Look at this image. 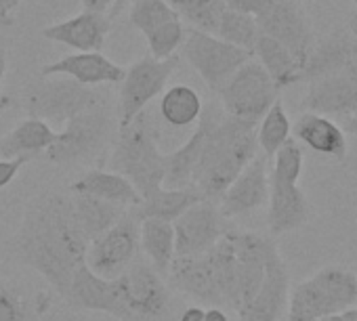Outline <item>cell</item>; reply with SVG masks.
I'll use <instances>...</instances> for the list:
<instances>
[{"mask_svg":"<svg viewBox=\"0 0 357 321\" xmlns=\"http://www.w3.org/2000/svg\"><path fill=\"white\" fill-rule=\"evenodd\" d=\"M215 36L221 38L227 45H234L238 49H244V51L252 53V49H255V45H257V40L261 36V30H259L255 17L225 9Z\"/></svg>","mask_w":357,"mask_h":321,"instance_id":"cell-36","label":"cell"},{"mask_svg":"<svg viewBox=\"0 0 357 321\" xmlns=\"http://www.w3.org/2000/svg\"><path fill=\"white\" fill-rule=\"evenodd\" d=\"M319 321H357V306L347 308V311L336 313V315H330V317H324Z\"/></svg>","mask_w":357,"mask_h":321,"instance_id":"cell-41","label":"cell"},{"mask_svg":"<svg viewBox=\"0 0 357 321\" xmlns=\"http://www.w3.org/2000/svg\"><path fill=\"white\" fill-rule=\"evenodd\" d=\"M5 74H7V53L0 51V82H3Z\"/></svg>","mask_w":357,"mask_h":321,"instance_id":"cell-45","label":"cell"},{"mask_svg":"<svg viewBox=\"0 0 357 321\" xmlns=\"http://www.w3.org/2000/svg\"><path fill=\"white\" fill-rule=\"evenodd\" d=\"M183 55L213 91H219L234 72H238L246 61L255 57L250 51L227 45L215 34H206L194 28L185 32Z\"/></svg>","mask_w":357,"mask_h":321,"instance_id":"cell-10","label":"cell"},{"mask_svg":"<svg viewBox=\"0 0 357 321\" xmlns=\"http://www.w3.org/2000/svg\"><path fill=\"white\" fill-rule=\"evenodd\" d=\"M252 55H257V61L263 65V70L269 74L273 84L282 91L294 82H301V65L296 59L273 38L269 36H259Z\"/></svg>","mask_w":357,"mask_h":321,"instance_id":"cell-32","label":"cell"},{"mask_svg":"<svg viewBox=\"0 0 357 321\" xmlns=\"http://www.w3.org/2000/svg\"><path fill=\"white\" fill-rule=\"evenodd\" d=\"M255 19L261 34L280 42L303 70L313 42L309 24L292 0H267V7Z\"/></svg>","mask_w":357,"mask_h":321,"instance_id":"cell-13","label":"cell"},{"mask_svg":"<svg viewBox=\"0 0 357 321\" xmlns=\"http://www.w3.org/2000/svg\"><path fill=\"white\" fill-rule=\"evenodd\" d=\"M63 300L82 311L105 313L120 321H130L128 313L124 311V306L118 298L114 279L109 281V279L95 275L86 265L74 275L68 292L63 294Z\"/></svg>","mask_w":357,"mask_h":321,"instance_id":"cell-18","label":"cell"},{"mask_svg":"<svg viewBox=\"0 0 357 321\" xmlns=\"http://www.w3.org/2000/svg\"><path fill=\"white\" fill-rule=\"evenodd\" d=\"M11 105H13V99H11L9 95H0V113L7 111Z\"/></svg>","mask_w":357,"mask_h":321,"instance_id":"cell-46","label":"cell"},{"mask_svg":"<svg viewBox=\"0 0 357 321\" xmlns=\"http://www.w3.org/2000/svg\"><path fill=\"white\" fill-rule=\"evenodd\" d=\"M70 194L97 198L124 210L137 208L141 204V198L137 189L130 185V181L112 171H89L84 177L70 185Z\"/></svg>","mask_w":357,"mask_h":321,"instance_id":"cell-25","label":"cell"},{"mask_svg":"<svg viewBox=\"0 0 357 321\" xmlns=\"http://www.w3.org/2000/svg\"><path fill=\"white\" fill-rule=\"evenodd\" d=\"M357 306V273L342 265H326L288 292L286 321H319Z\"/></svg>","mask_w":357,"mask_h":321,"instance_id":"cell-4","label":"cell"},{"mask_svg":"<svg viewBox=\"0 0 357 321\" xmlns=\"http://www.w3.org/2000/svg\"><path fill=\"white\" fill-rule=\"evenodd\" d=\"M292 132L296 141H301L315 153L330 155L338 162L347 157V134L334 120L326 116L307 111L296 120Z\"/></svg>","mask_w":357,"mask_h":321,"instance_id":"cell-24","label":"cell"},{"mask_svg":"<svg viewBox=\"0 0 357 321\" xmlns=\"http://www.w3.org/2000/svg\"><path fill=\"white\" fill-rule=\"evenodd\" d=\"M347 128H349L351 132H357V113H355L353 118H349V124H347Z\"/></svg>","mask_w":357,"mask_h":321,"instance_id":"cell-48","label":"cell"},{"mask_svg":"<svg viewBox=\"0 0 357 321\" xmlns=\"http://www.w3.org/2000/svg\"><path fill=\"white\" fill-rule=\"evenodd\" d=\"M99 105H105V99L99 91L82 86L68 76L40 78L38 82L30 84L24 99L28 116L47 124H66L74 116Z\"/></svg>","mask_w":357,"mask_h":321,"instance_id":"cell-5","label":"cell"},{"mask_svg":"<svg viewBox=\"0 0 357 321\" xmlns=\"http://www.w3.org/2000/svg\"><path fill=\"white\" fill-rule=\"evenodd\" d=\"M217 93L221 97L223 111L229 118L255 126L280 99V88L255 57L246 61L238 72H234Z\"/></svg>","mask_w":357,"mask_h":321,"instance_id":"cell-6","label":"cell"},{"mask_svg":"<svg viewBox=\"0 0 357 321\" xmlns=\"http://www.w3.org/2000/svg\"><path fill=\"white\" fill-rule=\"evenodd\" d=\"M13 15L11 7H9V0H0V19L9 22V17Z\"/></svg>","mask_w":357,"mask_h":321,"instance_id":"cell-44","label":"cell"},{"mask_svg":"<svg viewBox=\"0 0 357 321\" xmlns=\"http://www.w3.org/2000/svg\"><path fill=\"white\" fill-rule=\"evenodd\" d=\"M176 68H178V57L174 55L168 59L143 57L124 72V80L120 82V99H118L120 128H124L141 111H145L147 103L164 91L168 78Z\"/></svg>","mask_w":357,"mask_h":321,"instance_id":"cell-11","label":"cell"},{"mask_svg":"<svg viewBox=\"0 0 357 321\" xmlns=\"http://www.w3.org/2000/svg\"><path fill=\"white\" fill-rule=\"evenodd\" d=\"M109 171L128 179L141 200L164 185L166 159L160 151L158 128L149 113L141 111L130 124L120 128L109 155Z\"/></svg>","mask_w":357,"mask_h":321,"instance_id":"cell-3","label":"cell"},{"mask_svg":"<svg viewBox=\"0 0 357 321\" xmlns=\"http://www.w3.org/2000/svg\"><path fill=\"white\" fill-rule=\"evenodd\" d=\"M112 132V116L105 105L82 111L66 122L63 130L57 132L55 143L45 151L57 166H70L93 157L107 141Z\"/></svg>","mask_w":357,"mask_h":321,"instance_id":"cell-7","label":"cell"},{"mask_svg":"<svg viewBox=\"0 0 357 321\" xmlns=\"http://www.w3.org/2000/svg\"><path fill=\"white\" fill-rule=\"evenodd\" d=\"M124 68L114 63L103 53H72L61 57L59 61L47 63L40 70L43 78L51 76H68L82 86L97 84H120L124 80Z\"/></svg>","mask_w":357,"mask_h":321,"instance_id":"cell-20","label":"cell"},{"mask_svg":"<svg viewBox=\"0 0 357 321\" xmlns=\"http://www.w3.org/2000/svg\"><path fill=\"white\" fill-rule=\"evenodd\" d=\"M114 283L130 321H158L166 315L170 304L168 288L149 263L137 258Z\"/></svg>","mask_w":357,"mask_h":321,"instance_id":"cell-8","label":"cell"},{"mask_svg":"<svg viewBox=\"0 0 357 321\" xmlns=\"http://www.w3.org/2000/svg\"><path fill=\"white\" fill-rule=\"evenodd\" d=\"M213 277L221 296V306H229L236 311V300H238V258H236V248L229 237V231L206 252Z\"/></svg>","mask_w":357,"mask_h":321,"instance_id":"cell-29","label":"cell"},{"mask_svg":"<svg viewBox=\"0 0 357 321\" xmlns=\"http://www.w3.org/2000/svg\"><path fill=\"white\" fill-rule=\"evenodd\" d=\"M353 3H355V7H357V0H353Z\"/></svg>","mask_w":357,"mask_h":321,"instance_id":"cell-51","label":"cell"},{"mask_svg":"<svg viewBox=\"0 0 357 321\" xmlns=\"http://www.w3.org/2000/svg\"><path fill=\"white\" fill-rule=\"evenodd\" d=\"M174 229V258L198 256L208 252L225 233V219L221 217L217 202L202 200L185 210L172 223Z\"/></svg>","mask_w":357,"mask_h":321,"instance_id":"cell-14","label":"cell"},{"mask_svg":"<svg viewBox=\"0 0 357 321\" xmlns=\"http://www.w3.org/2000/svg\"><path fill=\"white\" fill-rule=\"evenodd\" d=\"M172 11L192 24L194 30L215 34L225 11L223 0H166Z\"/></svg>","mask_w":357,"mask_h":321,"instance_id":"cell-35","label":"cell"},{"mask_svg":"<svg viewBox=\"0 0 357 321\" xmlns=\"http://www.w3.org/2000/svg\"><path fill=\"white\" fill-rule=\"evenodd\" d=\"M355 65H357V40L351 34L338 30L321 38L315 47H311L309 57L301 70V80L311 82Z\"/></svg>","mask_w":357,"mask_h":321,"instance_id":"cell-22","label":"cell"},{"mask_svg":"<svg viewBox=\"0 0 357 321\" xmlns=\"http://www.w3.org/2000/svg\"><path fill=\"white\" fill-rule=\"evenodd\" d=\"M204 126V147L194 173L192 187L208 202H219L238 175L259 155L257 126L229 118L217 107L200 113Z\"/></svg>","mask_w":357,"mask_h":321,"instance_id":"cell-2","label":"cell"},{"mask_svg":"<svg viewBox=\"0 0 357 321\" xmlns=\"http://www.w3.org/2000/svg\"><path fill=\"white\" fill-rule=\"evenodd\" d=\"M126 3H128V0H116V3H114V9H112V13H109V15H112V17H114V15H118V13H120V9H122Z\"/></svg>","mask_w":357,"mask_h":321,"instance_id":"cell-47","label":"cell"},{"mask_svg":"<svg viewBox=\"0 0 357 321\" xmlns=\"http://www.w3.org/2000/svg\"><path fill=\"white\" fill-rule=\"evenodd\" d=\"M57 132L51 128V124L28 118L20 122L9 134L0 139V157L13 159V157H34L43 151H47L55 143Z\"/></svg>","mask_w":357,"mask_h":321,"instance_id":"cell-26","label":"cell"},{"mask_svg":"<svg viewBox=\"0 0 357 321\" xmlns=\"http://www.w3.org/2000/svg\"><path fill=\"white\" fill-rule=\"evenodd\" d=\"M139 225L135 212L126 210L114 227L89 244L86 267L103 279H118L139 258Z\"/></svg>","mask_w":357,"mask_h":321,"instance_id":"cell-9","label":"cell"},{"mask_svg":"<svg viewBox=\"0 0 357 321\" xmlns=\"http://www.w3.org/2000/svg\"><path fill=\"white\" fill-rule=\"evenodd\" d=\"M305 109L326 118H353L357 113V65L311 80Z\"/></svg>","mask_w":357,"mask_h":321,"instance_id":"cell-15","label":"cell"},{"mask_svg":"<svg viewBox=\"0 0 357 321\" xmlns=\"http://www.w3.org/2000/svg\"><path fill=\"white\" fill-rule=\"evenodd\" d=\"M288 292L290 273L284 258L275 250L267 260V273L259 294L238 313L240 321H278L288 304Z\"/></svg>","mask_w":357,"mask_h":321,"instance_id":"cell-19","label":"cell"},{"mask_svg":"<svg viewBox=\"0 0 357 321\" xmlns=\"http://www.w3.org/2000/svg\"><path fill=\"white\" fill-rule=\"evenodd\" d=\"M223 3H225V9L244 13L250 17H259L263 9L267 7V0H223Z\"/></svg>","mask_w":357,"mask_h":321,"instance_id":"cell-39","label":"cell"},{"mask_svg":"<svg viewBox=\"0 0 357 321\" xmlns=\"http://www.w3.org/2000/svg\"><path fill=\"white\" fill-rule=\"evenodd\" d=\"M290 132H292V124L288 120L282 99H278L257 126V145L263 151V155L269 159L278 153V149L284 143L290 141Z\"/></svg>","mask_w":357,"mask_h":321,"instance_id":"cell-34","label":"cell"},{"mask_svg":"<svg viewBox=\"0 0 357 321\" xmlns=\"http://www.w3.org/2000/svg\"><path fill=\"white\" fill-rule=\"evenodd\" d=\"M178 321H204V308L200 306H190Z\"/></svg>","mask_w":357,"mask_h":321,"instance_id":"cell-43","label":"cell"},{"mask_svg":"<svg viewBox=\"0 0 357 321\" xmlns=\"http://www.w3.org/2000/svg\"><path fill=\"white\" fill-rule=\"evenodd\" d=\"M204 198L198 194V189H166L160 187L151 196L143 198L137 208H130L139 221L143 219H158L166 223H174L185 210H190L194 204L202 202Z\"/></svg>","mask_w":357,"mask_h":321,"instance_id":"cell-27","label":"cell"},{"mask_svg":"<svg viewBox=\"0 0 357 321\" xmlns=\"http://www.w3.org/2000/svg\"><path fill=\"white\" fill-rule=\"evenodd\" d=\"M204 321H229L227 313L219 306H211L204 311Z\"/></svg>","mask_w":357,"mask_h":321,"instance_id":"cell-42","label":"cell"},{"mask_svg":"<svg viewBox=\"0 0 357 321\" xmlns=\"http://www.w3.org/2000/svg\"><path fill=\"white\" fill-rule=\"evenodd\" d=\"M204 147V126L198 122V128L190 136L188 143H183L178 149L164 153L166 159V173H164V185L166 189H188L192 187L194 173L198 166V159Z\"/></svg>","mask_w":357,"mask_h":321,"instance_id":"cell-28","label":"cell"},{"mask_svg":"<svg viewBox=\"0 0 357 321\" xmlns=\"http://www.w3.org/2000/svg\"><path fill=\"white\" fill-rule=\"evenodd\" d=\"M72 208H74L76 223L82 235L89 240V244L97 240L101 233H105L109 227H114L126 212L124 208L114 206L109 202L89 196H74V194H72Z\"/></svg>","mask_w":357,"mask_h":321,"instance_id":"cell-30","label":"cell"},{"mask_svg":"<svg viewBox=\"0 0 357 321\" xmlns=\"http://www.w3.org/2000/svg\"><path fill=\"white\" fill-rule=\"evenodd\" d=\"M139 246L149 258V265L162 275L174 260V229L172 223L143 219L139 225Z\"/></svg>","mask_w":357,"mask_h":321,"instance_id":"cell-31","label":"cell"},{"mask_svg":"<svg viewBox=\"0 0 357 321\" xmlns=\"http://www.w3.org/2000/svg\"><path fill=\"white\" fill-rule=\"evenodd\" d=\"M17 3H20V0H9V7H11V11H15Z\"/></svg>","mask_w":357,"mask_h":321,"instance_id":"cell-50","label":"cell"},{"mask_svg":"<svg viewBox=\"0 0 357 321\" xmlns=\"http://www.w3.org/2000/svg\"><path fill=\"white\" fill-rule=\"evenodd\" d=\"M0 321H40L38 308L5 279H0Z\"/></svg>","mask_w":357,"mask_h":321,"instance_id":"cell-37","label":"cell"},{"mask_svg":"<svg viewBox=\"0 0 357 321\" xmlns=\"http://www.w3.org/2000/svg\"><path fill=\"white\" fill-rule=\"evenodd\" d=\"M109 34V17L101 13L82 11L76 17L47 26L43 36L47 40L66 45L76 53H101Z\"/></svg>","mask_w":357,"mask_h":321,"instance_id":"cell-21","label":"cell"},{"mask_svg":"<svg viewBox=\"0 0 357 321\" xmlns=\"http://www.w3.org/2000/svg\"><path fill=\"white\" fill-rule=\"evenodd\" d=\"M311 217V206L298 181L282 179L269 173V214L271 235H284L301 229Z\"/></svg>","mask_w":357,"mask_h":321,"instance_id":"cell-17","label":"cell"},{"mask_svg":"<svg viewBox=\"0 0 357 321\" xmlns=\"http://www.w3.org/2000/svg\"><path fill=\"white\" fill-rule=\"evenodd\" d=\"M351 32H353V36L357 38V15L351 19Z\"/></svg>","mask_w":357,"mask_h":321,"instance_id":"cell-49","label":"cell"},{"mask_svg":"<svg viewBox=\"0 0 357 321\" xmlns=\"http://www.w3.org/2000/svg\"><path fill=\"white\" fill-rule=\"evenodd\" d=\"M172 288L196 300L208 304H221V296L213 277V269L206 252L198 256H176L166 271Z\"/></svg>","mask_w":357,"mask_h":321,"instance_id":"cell-23","label":"cell"},{"mask_svg":"<svg viewBox=\"0 0 357 321\" xmlns=\"http://www.w3.org/2000/svg\"><path fill=\"white\" fill-rule=\"evenodd\" d=\"M28 162H30L28 157H13V159H3V157H0V189L11 185V181L17 177V173Z\"/></svg>","mask_w":357,"mask_h":321,"instance_id":"cell-38","label":"cell"},{"mask_svg":"<svg viewBox=\"0 0 357 321\" xmlns=\"http://www.w3.org/2000/svg\"><path fill=\"white\" fill-rule=\"evenodd\" d=\"M269 202V171L267 157L257 155L252 162L238 175L227 191L217 202L223 219H236L250 214Z\"/></svg>","mask_w":357,"mask_h":321,"instance_id":"cell-16","label":"cell"},{"mask_svg":"<svg viewBox=\"0 0 357 321\" xmlns=\"http://www.w3.org/2000/svg\"><path fill=\"white\" fill-rule=\"evenodd\" d=\"M13 244L20 260L40 273L61 298L86 265L89 240L76 223L72 196L66 194L51 191L34 198Z\"/></svg>","mask_w":357,"mask_h":321,"instance_id":"cell-1","label":"cell"},{"mask_svg":"<svg viewBox=\"0 0 357 321\" xmlns=\"http://www.w3.org/2000/svg\"><path fill=\"white\" fill-rule=\"evenodd\" d=\"M128 19L145 36L153 59H168L183 47L188 30L166 0H135Z\"/></svg>","mask_w":357,"mask_h":321,"instance_id":"cell-12","label":"cell"},{"mask_svg":"<svg viewBox=\"0 0 357 321\" xmlns=\"http://www.w3.org/2000/svg\"><path fill=\"white\" fill-rule=\"evenodd\" d=\"M84 11H91V13H101L105 15L107 11L114 9V3L116 0H80Z\"/></svg>","mask_w":357,"mask_h":321,"instance_id":"cell-40","label":"cell"},{"mask_svg":"<svg viewBox=\"0 0 357 321\" xmlns=\"http://www.w3.org/2000/svg\"><path fill=\"white\" fill-rule=\"evenodd\" d=\"M160 113L162 118L176 128H183L200 120L202 113V99L200 95L185 84L170 86L160 99Z\"/></svg>","mask_w":357,"mask_h":321,"instance_id":"cell-33","label":"cell"}]
</instances>
